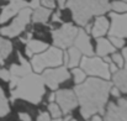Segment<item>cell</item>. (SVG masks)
Here are the masks:
<instances>
[{
  "label": "cell",
  "instance_id": "1",
  "mask_svg": "<svg viewBox=\"0 0 127 121\" xmlns=\"http://www.w3.org/2000/svg\"><path fill=\"white\" fill-rule=\"evenodd\" d=\"M111 83L99 78H88L84 83L75 86L74 93L80 105V113L85 120L97 113H104Z\"/></svg>",
  "mask_w": 127,
  "mask_h": 121
},
{
  "label": "cell",
  "instance_id": "2",
  "mask_svg": "<svg viewBox=\"0 0 127 121\" xmlns=\"http://www.w3.org/2000/svg\"><path fill=\"white\" fill-rule=\"evenodd\" d=\"M11 100L22 99L31 104H40L44 95V83L42 76L31 72L20 76L10 77Z\"/></svg>",
  "mask_w": 127,
  "mask_h": 121
},
{
  "label": "cell",
  "instance_id": "3",
  "mask_svg": "<svg viewBox=\"0 0 127 121\" xmlns=\"http://www.w3.org/2000/svg\"><path fill=\"white\" fill-rule=\"evenodd\" d=\"M65 5L80 26H85L94 15H102L111 9L109 0H67Z\"/></svg>",
  "mask_w": 127,
  "mask_h": 121
},
{
  "label": "cell",
  "instance_id": "4",
  "mask_svg": "<svg viewBox=\"0 0 127 121\" xmlns=\"http://www.w3.org/2000/svg\"><path fill=\"white\" fill-rule=\"evenodd\" d=\"M63 62V52L58 47H49L46 52L32 57L31 64L36 73L42 72L47 67H59Z\"/></svg>",
  "mask_w": 127,
  "mask_h": 121
},
{
  "label": "cell",
  "instance_id": "5",
  "mask_svg": "<svg viewBox=\"0 0 127 121\" xmlns=\"http://www.w3.org/2000/svg\"><path fill=\"white\" fill-rule=\"evenodd\" d=\"M80 68L88 76L101 77L105 81H107L110 78L109 64L99 57H91V56L90 57H84L80 61Z\"/></svg>",
  "mask_w": 127,
  "mask_h": 121
},
{
  "label": "cell",
  "instance_id": "6",
  "mask_svg": "<svg viewBox=\"0 0 127 121\" xmlns=\"http://www.w3.org/2000/svg\"><path fill=\"white\" fill-rule=\"evenodd\" d=\"M31 14H32L31 7L26 6V7L21 9L17 12V16L15 17V20L9 26L2 27L0 30V34L4 35V36H6V37H16V36H19L25 30L26 25L30 22Z\"/></svg>",
  "mask_w": 127,
  "mask_h": 121
},
{
  "label": "cell",
  "instance_id": "7",
  "mask_svg": "<svg viewBox=\"0 0 127 121\" xmlns=\"http://www.w3.org/2000/svg\"><path fill=\"white\" fill-rule=\"evenodd\" d=\"M78 34V29L72 24H63L59 29L52 31L53 43L58 48L70 47Z\"/></svg>",
  "mask_w": 127,
  "mask_h": 121
},
{
  "label": "cell",
  "instance_id": "8",
  "mask_svg": "<svg viewBox=\"0 0 127 121\" xmlns=\"http://www.w3.org/2000/svg\"><path fill=\"white\" fill-rule=\"evenodd\" d=\"M70 77L69 72L67 71V67H58L56 69H46L42 74L43 83L49 86L52 90L57 89L58 85L63 81H68Z\"/></svg>",
  "mask_w": 127,
  "mask_h": 121
},
{
  "label": "cell",
  "instance_id": "9",
  "mask_svg": "<svg viewBox=\"0 0 127 121\" xmlns=\"http://www.w3.org/2000/svg\"><path fill=\"white\" fill-rule=\"evenodd\" d=\"M54 95H56L57 104L61 108L63 114H69L78 105L77 95H75V93L73 90H69V89L58 90Z\"/></svg>",
  "mask_w": 127,
  "mask_h": 121
},
{
  "label": "cell",
  "instance_id": "10",
  "mask_svg": "<svg viewBox=\"0 0 127 121\" xmlns=\"http://www.w3.org/2000/svg\"><path fill=\"white\" fill-rule=\"evenodd\" d=\"M105 121H127V99H119L117 104L110 103L105 113Z\"/></svg>",
  "mask_w": 127,
  "mask_h": 121
},
{
  "label": "cell",
  "instance_id": "11",
  "mask_svg": "<svg viewBox=\"0 0 127 121\" xmlns=\"http://www.w3.org/2000/svg\"><path fill=\"white\" fill-rule=\"evenodd\" d=\"M110 17L112 20L111 26H109V35L115 37H127V14H115L111 12Z\"/></svg>",
  "mask_w": 127,
  "mask_h": 121
},
{
  "label": "cell",
  "instance_id": "12",
  "mask_svg": "<svg viewBox=\"0 0 127 121\" xmlns=\"http://www.w3.org/2000/svg\"><path fill=\"white\" fill-rule=\"evenodd\" d=\"M29 6V2L25 0H11L6 6L2 7L0 14V24H5L12 16H15L21 9Z\"/></svg>",
  "mask_w": 127,
  "mask_h": 121
},
{
  "label": "cell",
  "instance_id": "13",
  "mask_svg": "<svg viewBox=\"0 0 127 121\" xmlns=\"http://www.w3.org/2000/svg\"><path fill=\"white\" fill-rule=\"evenodd\" d=\"M73 43H74V47H77L85 56L90 57L94 54V49H93V46L90 43V39L84 30H78V34H77Z\"/></svg>",
  "mask_w": 127,
  "mask_h": 121
},
{
  "label": "cell",
  "instance_id": "14",
  "mask_svg": "<svg viewBox=\"0 0 127 121\" xmlns=\"http://www.w3.org/2000/svg\"><path fill=\"white\" fill-rule=\"evenodd\" d=\"M107 30H109L107 19L104 16H100L95 20V24L93 25V29H91V34L94 37H101L107 32Z\"/></svg>",
  "mask_w": 127,
  "mask_h": 121
},
{
  "label": "cell",
  "instance_id": "15",
  "mask_svg": "<svg viewBox=\"0 0 127 121\" xmlns=\"http://www.w3.org/2000/svg\"><path fill=\"white\" fill-rule=\"evenodd\" d=\"M48 48V44L38 40H30L26 42V53L29 57H32L35 53H41Z\"/></svg>",
  "mask_w": 127,
  "mask_h": 121
},
{
  "label": "cell",
  "instance_id": "16",
  "mask_svg": "<svg viewBox=\"0 0 127 121\" xmlns=\"http://www.w3.org/2000/svg\"><path fill=\"white\" fill-rule=\"evenodd\" d=\"M114 84L115 86L122 91V93H127V71L126 69H120L116 71L114 73Z\"/></svg>",
  "mask_w": 127,
  "mask_h": 121
},
{
  "label": "cell",
  "instance_id": "17",
  "mask_svg": "<svg viewBox=\"0 0 127 121\" xmlns=\"http://www.w3.org/2000/svg\"><path fill=\"white\" fill-rule=\"evenodd\" d=\"M115 52V47L112 46V43L109 40H105V39H101V37H97L96 41V53L97 56H107L109 53H112Z\"/></svg>",
  "mask_w": 127,
  "mask_h": 121
},
{
  "label": "cell",
  "instance_id": "18",
  "mask_svg": "<svg viewBox=\"0 0 127 121\" xmlns=\"http://www.w3.org/2000/svg\"><path fill=\"white\" fill-rule=\"evenodd\" d=\"M51 12H52L51 9L38 6V7L35 9L33 14H31L32 15V20H33V22H37V24H46L48 17L51 16Z\"/></svg>",
  "mask_w": 127,
  "mask_h": 121
},
{
  "label": "cell",
  "instance_id": "19",
  "mask_svg": "<svg viewBox=\"0 0 127 121\" xmlns=\"http://www.w3.org/2000/svg\"><path fill=\"white\" fill-rule=\"evenodd\" d=\"M11 51H12V43H11V41L0 37V64H2L4 61L10 56Z\"/></svg>",
  "mask_w": 127,
  "mask_h": 121
},
{
  "label": "cell",
  "instance_id": "20",
  "mask_svg": "<svg viewBox=\"0 0 127 121\" xmlns=\"http://www.w3.org/2000/svg\"><path fill=\"white\" fill-rule=\"evenodd\" d=\"M68 63L67 67H77L80 62V57H82V52L77 48V47H70L68 51Z\"/></svg>",
  "mask_w": 127,
  "mask_h": 121
},
{
  "label": "cell",
  "instance_id": "21",
  "mask_svg": "<svg viewBox=\"0 0 127 121\" xmlns=\"http://www.w3.org/2000/svg\"><path fill=\"white\" fill-rule=\"evenodd\" d=\"M9 113H10L9 103H7V99L5 98V94L0 86V116H5Z\"/></svg>",
  "mask_w": 127,
  "mask_h": 121
},
{
  "label": "cell",
  "instance_id": "22",
  "mask_svg": "<svg viewBox=\"0 0 127 121\" xmlns=\"http://www.w3.org/2000/svg\"><path fill=\"white\" fill-rule=\"evenodd\" d=\"M72 73L74 74V81H75L77 84H80V83H83L85 81L86 74H85V72L82 68H73Z\"/></svg>",
  "mask_w": 127,
  "mask_h": 121
},
{
  "label": "cell",
  "instance_id": "23",
  "mask_svg": "<svg viewBox=\"0 0 127 121\" xmlns=\"http://www.w3.org/2000/svg\"><path fill=\"white\" fill-rule=\"evenodd\" d=\"M48 110H49V113H51V115L56 119V118H61L62 116V110H61V108L58 106V104H56V103H49V105H48Z\"/></svg>",
  "mask_w": 127,
  "mask_h": 121
},
{
  "label": "cell",
  "instance_id": "24",
  "mask_svg": "<svg viewBox=\"0 0 127 121\" xmlns=\"http://www.w3.org/2000/svg\"><path fill=\"white\" fill-rule=\"evenodd\" d=\"M110 7L117 12H127V4L125 1H114Z\"/></svg>",
  "mask_w": 127,
  "mask_h": 121
},
{
  "label": "cell",
  "instance_id": "25",
  "mask_svg": "<svg viewBox=\"0 0 127 121\" xmlns=\"http://www.w3.org/2000/svg\"><path fill=\"white\" fill-rule=\"evenodd\" d=\"M110 42L112 43V46L115 48H120V47H124L125 44V40L121 39V37H115V36H110Z\"/></svg>",
  "mask_w": 127,
  "mask_h": 121
},
{
  "label": "cell",
  "instance_id": "26",
  "mask_svg": "<svg viewBox=\"0 0 127 121\" xmlns=\"http://www.w3.org/2000/svg\"><path fill=\"white\" fill-rule=\"evenodd\" d=\"M112 61L116 63L117 67H122V66H124V57H122L121 54H119V53H114Z\"/></svg>",
  "mask_w": 127,
  "mask_h": 121
},
{
  "label": "cell",
  "instance_id": "27",
  "mask_svg": "<svg viewBox=\"0 0 127 121\" xmlns=\"http://www.w3.org/2000/svg\"><path fill=\"white\" fill-rule=\"evenodd\" d=\"M0 78L2 79V81H10V72L9 71H6V69H0Z\"/></svg>",
  "mask_w": 127,
  "mask_h": 121
},
{
  "label": "cell",
  "instance_id": "28",
  "mask_svg": "<svg viewBox=\"0 0 127 121\" xmlns=\"http://www.w3.org/2000/svg\"><path fill=\"white\" fill-rule=\"evenodd\" d=\"M37 121H51L48 113H46V111L41 113V114L38 115V118H37Z\"/></svg>",
  "mask_w": 127,
  "mask_h": 121
},
{
  "label": "cell",
  "instance_id": "29",
  "mask_svg": "<svg viewBox=\"0 0 127 121\" xmlns=\"http://www.w3.org/2000/svg\"><path fill=\"white\" fill-rule=\"evenodd\" d=\"M41 2H42L46 7H48V9L54 7V0H41Z\"/></svg>",
  "mask_w": 127,
  "mask_h": 121
},
{
  "label": "cell",
  "instance_id": "30",
  "mask_svg": "<svg viewBox=\"0 0 127 121\" xmlns=\"http://www.w3.org/2000/svg\"><path fill=\"white\" fill-rule=\"evenodd\" d=\"M19 118H20L21 121H31V116L27 113H20L19 114Z\"/></svg>",
  "mask_w": 127,
  "mask_h": 121
},
{
  "label": "cell",
  "instance_id": "31",
  "mask_svg": "<svg viewBox=\"0 0 127 121\" xmlns=\"http://www.w3.org/2000/svg\"><path fill=\"white\" fill-rule=\"evenodd\" d=\"M29 6H30L31 9L38 7V6H40V0H31V1L29 2Z\"/></svg>",
  "mask_w": 127,
  "mask_h": 121
},
{
  "label": "cell",
  "instance_id": "32",
  "mask_svg": "<svg viewBox=\"0 0 127 121\" xmlns=\"http://www.w3.org/2000/svg\"><path fill=\"white\" fill-rule=\"evenodd\" d=\"M117 68H119V67H116V66H115V63H112V62H111V63H109V71H110V72L115 73V72L117 71Z\"/></svg>",
  "mask_w": 127,
  "mask_h": 121
},
{
  "label": "cell",
  "instance_id": "33",
  "mask_svg": "<svg viewBox=\"0 0 127 121\" xmlns=\"http://www.w3.org/2000/svg\"><path fill=\"white\" fill-rule=\"evenodd\" d=\"M111 91H112V95H114V96H117V98L120 96V93H121V91H120V90H119L116 86H115V88H114Z\"/></svg>",
  "mask_w": 127,
  "mask_h": 121
},
{
  "label": "cell",
  "instance_id": "34",
  "mask_svg": "<svg viewBox=\"0 0 127 121\" xmlns=\"http://www.w3.org/2000/svg\"><path fill=\"white\" fill-rule=\"evenodd\" d=\"M59 16H61V12H59V11H57V14H54V15H53V21H54V22H56V21H57V22H58V21H61Z\"/></svg>",
  "mask_w": 127,
  "mask_h": 121
},
{
  "label": "cell",
  "instance_id": "35",
  "mask_svg": "<svg viewBox=\"0 0 127 121\" xmlns=\"http://www.w3.org/2000/svg\"><path fill=\"white\" fill-rule=\"evenodd\" d=\"M122 54L125 56V62H126V64H125V67H126V71H127V47L124 49V52H122Z\"/></svg>",
  "mask_w": 127,
  "mask_h": 121
},
{
  "label": "cell",
  "instance_id": "36",
  "mask_svg": "<svg viewBox=\"0 0 127 121\" xmlns=\"http://www.w3.org/2000/svg\"><path fill=\"white\" fill-rule=\"evenodd\" d=\"M57 1H58V4H59V7L63 9L64 5H65V0H57Z\"/></svg>",
  "mask_w": 127,
  "mask_h": 121
},
{
  "label": "cell",
  "instance_id": "37",
  "mask_svg": "<svg viewBox=\"0 0 127 121\" xmlns=\"http://www.w3.org/2000/svg\"><path fill=\"white\" fill-rule=\"evenodd\" d=\"M91 121H102V120H101V118H100V116H94Z\"/></svg>",
  "mask_w": 127,
  "mask_h": 121
},
{
  "label": "cell",
  "instance_id": "38",
  "mask_svg": "<svg viewBox=\"0 0 127 121\" xmlns=\"http://www.w3.org/2000/svg\"><path fill=\"white\" fill-rule=\"evenodd\" d=\"M54 99H56V95H54V94H51V95H49V101L52 103Z\"/></svg>",
  "mask_w": 127,
  "mask_h": 121
},
{
  "label": "cell",
  "instance_id": "39",
  "mask_svg": "<svg viewBox=\"0 0 127 121\" xmlns=\"http://www.w3.org/2000/svg\"><path fill=\"white\" fill-rule=\"evenodd\" d=\"M104 57H105V62H106L107 64H109V63H111V59H110L109 57H106V56H104Z\"/></svg>",
  "mask_w": 127,
  "mask_h": 121
},
{
  "label": "cell",
  "instance_id": "40",
  "mask_svg": "<svg viewBox=\"0 0 127 121\" xmlns=\"http://www.w3.org/2000/svg\"><path fill=\"white\" fill-rule=\"evenodd\" d=\"M69 121H77V120H74V119H70V120H69Z\"/></svg>",
  "mask_w": 127,
  "mask_h": 121
},
{
  "label": "cell",
  "instance_id": "41",
  "mask_svg": "<svg viewBox=\"0 0 127 121\" xmlns=\"http://www.w3.org/2000/svg\"><path fill=\"white\" fill-rule=\"evenodd\" d=\"M125 1H127V0H125Z\"/></svg>",
  "mask_w": 127,
  "mask_h": 121
}]
</instances>
